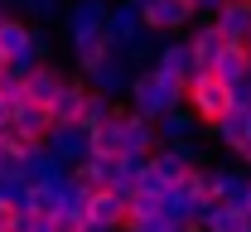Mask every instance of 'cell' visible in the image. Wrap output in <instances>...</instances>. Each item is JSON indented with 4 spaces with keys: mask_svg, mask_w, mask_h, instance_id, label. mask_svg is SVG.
Wrapping results in <instances>:
<instances>
[{
    "mask_svg": "<svg viewBox=\"0 0 251 232\" xmlns=\"http://www.w3.org/2000/svg\"><path fill=\"white\" fill-rule=\"evenodd\" d=\"M126 102H130V111H140V116L155 121L159 111L184 106V77H169V73H159V68L145 63V68H135V77L126 87Z\"/></svg>",
    "mask_w": 251,
    "mask_h": 232,
    "instance_id": "6da1fadb",
    "label": "cell"
},
{
    "mask_svg": "<svg viewBox=\"0 0 251 232\" xmlns=\"http://www.w3.org/2000/svg\"><path fill=\"white\" fill-rule=\"evenodd\" d=\"M184 106L208 126L213 116H222V111L232 106V92H227V82L213 77V73H188L184 77Z\"/></svg>",
    "mask_w": 251,
    "mask_h": 232,
    "instance_id": "7a4b0ae2",
    "label": "cell"
},
{
    "mask_svg": "<svg viewBox=\"0 0 251 232\" xmlns=\"http://www.w3.org/2000/svg\"><path fill=\"white\" fill-rule=\"evenodd\" d=\"M44 145L58 155L63 165H82L87 155H92V131L82 126V121H49V131H44Z\"/></svg>",
    "mask_w": 251,
    "mask_h": 232,
    "instance_id": "3957f363",
    "label": "cell"
},
{
    "mask_svg": "<svg viewBox=\"0 0 251 232\" xmlns=\"http://www.w3.org/2000/svg\"><path fill=\"white\" fill-rule=\"evenodd\" d=\"M82 77H87V87H92V92L126 97V87H130V77H135V63H130L126 53H116V49H106V53H101V58H97Z\"/></svg>",
    "mask_w": 251,
    "mask_h": 232,
    "instance_id": "277c9868",
    "label": "cell"
},
{
    "mask_svg": "<svg viewBox=\"0 0 251 232\" xmlns=\"http://www.w3.org/2000/svg\"><path fill=\"white\" fill-rule=\"evenodd\" d=\"M20 174H25V184H53L58 189L63 179H68V165H63L44 140H29L25 155H20Z\"/></svg>",
    "mask_w": 251,
    "mask_h": 232,
    "instance_id": "5b68a950",
    "label": "cell"
},
{
    "mask_svg": "<svg viewBox=\"0 0 251 232\" xmlns=\"http://www.w3.org/2000/svg\"><path fill=\"white\" fill-rule=\"evenodd\" d=\"M135 5H140V25L155 29V34H179L193 20V5L188 0H135Z\"/></svg>",
    "mask_w": 251,
    "mask_h": 232,
    "instance_id": "8992f818",
    "label": "cell"
},
{
    "mask_svg": "<svg viewBox=\"0 0 251 232\" xmlns=\"http://www.w3.org/2000/svg\"><path fill=\"white\" fill-rule=\"evenodd\" d=\"M184 44H188V53H193V73H208V63L218 58V49L227 44V39L218 34L213 15H193V20H188V39H184Z\"/></svg>",
    "mask_w": 251,
    "mask_h": 232,
    "instance_id": "52a82bcc",
    "label": "cell"
},
{
    "mask_svg": "<svg viewBox=\"0 0 251 232\" xmlns=\"http://www.w3.org/2000/svg\"><path fill=\"white\" fill-rule=\"evenodd\" d=\"M140 29H145V25H140V5H135V0H116V5H106L101 39H106L111 49H126V44H130Z\"/></svg>",
    "mask_w": 251,
    "mask_h": 232,
    "instance_id": "ba28073f",
    "label": "cell"
},
{
    "mask_svg": "<svg viewBox=\"0 0 251 232\" xmlns=\"http://www.w3.org/2000/svg\"><path fill=\"white\" fill-rule=\"evenodd\" d=\"M101 20H106V0H73V5H63V25H68L73 44L101 34Z\"/></svg>",
    "mask_w": 251,
    "mask_h": 232,
    "instance_id": "9c48e42d",
    "label": "cell"
},
{
    "mask_svg": "<svg viewBox=\"0 0 251 232\" xmlns=\"http://www.w3.org/2000/svg\"><path fill=\"white\" fill-rule=\"evenodd\" d=\"M213 25L227 44H251V0H222L213 10Z\"/></svg>",
    "mask_w": 251,
    "mask_h": 232,
    "instance_id": "30bf717a",
    "label": "cell"
},
{
    "mask_svg": "<svg viewBox=\"0 0 251 232\" xmlns=\"http://www.w3.org/2000/svg\"><path fill=\"white\" fill-rule=\"evenodd\" d=\"M203 194L208 199H218V203H237L242 208V199H247V174L242 169H232V165H222V169H213V165H203Z\"/></svg>",
    "mask_w": 251,
    "mask_h": 232,
    "instance_id": "8fae6325",
    "label": "cell"
},
{
    "mask_svg": "<svg viewBox=\"0 0 251 232\" xmlns=\"http://www.w3.org/2000/svg\"><path fill=\"white\" fill-rule=\"evenodd\" d=\"M247 228H251V218H247V208H237V203L208 199L198 208V232H247Z\"/></svg>",
    "mask_w": 251,
    "mask_h": 232,
    "instance_id": "7c38bea8",
    "label": "cell"
},
{
    "mask_svg": "<svg viewBox=\"0 0 251 232\" xmlns=\"http://www.w3.org/2000/svg\"><path fill=\"white\" fill-rule=\"evenodd\" d=\"M116 116H121V150H130V155H150V150L159 145L150 116H140V111H121V106H116Z\"/></svg>",
    "mask_w": 251,
    "mask_h": 232,
    "instance_id": "4fadbf2b",
    "label": "cell"
},
{
    "mask_svg": "<svg viewBox=\"0 0 251 232\" xmlns=\"http://www.w3.org/2000/svg\"><path fill=\"white\" fill-rule=\"evenodd\" d=\"M87 218L92 223H101V228H126V199L116 194V189H106V184H97L92 194H87Z\"/></svg>",
    "mask_w": 251,
    "mask_h": 232,
    "instance_id": "5bb4252c",
    "label": "cell"
},
{
    "mask_svg": "<svg viewBox=\"0 0 251 232\" xmlns=\"http://www.w3.org/2000/svg\"><path fill=\"white\" fill-rule=\"evenodd\" d=\"M10 131L25 135V140H44V131H49V106H44V102H15Z\"/></svg>",
    "mask_w": 251,
    "mask_h": 232,
    "instance_id": "9a60e30c",
    "label": "cell"
},
{
    "mask_svg": "<svg viewBox=\"0 0 251 232\" xmlns=\"http://www.w3.org/2000/svg\"><path fill=\"white\" fill-rule=\"evenodd\" d=\"M150 68L169 73V77H188V73H193V53H188L184 39H159V49H155V58H150Z\"/></svg>",
    "mask_w": 251,
    "mask_h": 232,
    "instance_id": "2e32d148",
    "label": "cell"
},
{
    "mask_svg": "<svg viewBox=\"0 0 251 232\" xmlns=\"http://www.w3.org/2000/svg\"><path fill=\"white\" fill-rule=\"evenodd\" d=\"M82 97H87V82H73V77H63L58 92L49 97V121H77Z\"/></svg>",
    "mask_w": 251,
    "mask_h": 232,
    "instance_id": "e0dca14e",
    "label": "cell"
},
{
    "mask_svg": "<svg viewBox=\"0 0 251 232\" xmlns=\"http://www.w3.org/2000/svg\"><path fill=\"white\" fill-rule=\"evenodd\" d=\"M198 131H203V121H198L188 106H169V111L155 116V135L159 140H184V135H198Z\"/></svg>",
    "mask_w": 251,
    "mask_h": 232,
    "instance_id": "ac0fdd59",
    "label": "cell"
},
{
    "mask_svg": "<svg viewBox=\"0 0 251 232\" xmlns=\"http://www.w3.org/2000/svg\"><path fill=\"white\" fill-rule=\"evenodd\" d=\"M208 73L222 77V82H237L242 73H251V49H247V44H222L218 58L208 63Z\"/></svg>",
    "mask_w": 251,
    "mask_h": 232,
    "instance_id": "d6986e66",
    "label": "cell"
},
{
    "mask_svg": "<svg viewBox=\"0 0 251 232\" xmlns=\"http://www.w3.org/2000/svg\"><path fill=\"white\" fill-rule=\"evenodd\" d=\"M58 82H63L58 68H53V63H39L34 73L20 77V92H25V102H44V106H49V97L58 92Z\"/></svg>",
    "mask_w": 251,
    "mask_h": 232,
    "instance_id": "ffe728a7",
    "label": "cell"
},
{
    "mask_svg": "<svg viewBox=\"0 0 251 232\" xmlns=\"http://www.w3.org/2000/svg\"><path fill=\"white\" fill-rule=\"evenodd\" d=\"M242 116H247V111L227 106L222 116H213V121H208V126H213V135H218V145H222V150H232V155H237V150L247 145V131H242Z\"/></svg>",
    "mask_w": 251,
    "mask_h": 232,
    "instance_id": "44dd1931",
    "label": "cell"
},
{
    "mask_svg": "<svg viewBox=\"0 0 251 232\" xmlns=\"http://www.w3.org/2000/svg\"><path fill=\"white\" fill-rule=\"evenodd\" d=\"M111 116H116V97H106V92H92V87H87L77 121H82L87 131H97V126H101V121H111Z\"/></svg>",
    "mask_w": 251,
    "mask_h": 232,
    "instance_id": "7402d4cb",
    "label": "cell"
},
{
    "mask_svg": "<svg viewBox=\"0 0 251 232\" xmlns=\"http://www.w3.org/2000/svg\"><path fill=\"white\" fill-rule=\"evenodd\" d=\"M29 44V20H20V15H5L0 20V53L10 58V53H20Z\"/></svg>",
    "mask_w": 251,
    "mask_h": 232,
    "instance_id": "603a6c76",
    "label": "cell"
},
{
    "mask_svg": "<svg viewBox=\"0 0 251 232\" xmlns=\"http://www.w3.org/2000/svg\"><path fill=\"white\" fill-rule=\"evenodd\" d=\"M159 39H164V34H155V29H140V34H135V39H130V44H126V49H116V53H126L130 63L140 68V63H150V58H155Z\"/></svg>",
    "mask_w": 251,
    "mask_h": 232,
    "instance_id": "cb8c5ba5",
    "label": "cell"
},
{
    "mask_svg": "<svg viewBox=\"0 0 251 232\" xmlns=\"http://www.w3.org/2000/svg\"><path fill=\"white\" fill-rule=\"evenodd\" d=\"M126 232H198V228H188V223L169 218V213H155V218H130Z\"/></svg>",
    "mask_w": 251,
    "mask_h": 232,
    "instance_id": "d4e9b609",
    "label": "cell"
},
{
    "mask_svg": "<svg viewBox=\"0 0 251 232\" xmlns=\"http://www.w3.org/2000/svg\"><path fill=\"white\" fill-rule=\"evenodd\" d=\"M92 150H101V155H121V116L101 121V126L92 131Z\"/></svg>",
    "mask_w": 251,
    "mask_h": 232,
    "instance_id": "484cf974",
    "label": "cell"
},
{
    "mask_svg": "<svg viewBox=\"0 0 251 232\" xmlns=\"http://www.w3.org/2000/svg\"><path fill=\"white\" fill-rule=\"evenodd\" d=\"M106 49H111V44H106L101 34H92V39H77V44H73V53H77V73H87V68H92L97 58L106 53Z\"/></svg>",
    "mask_w": 251,
    "mask_h": 232,
    "instance_id": "4316f807",
    "label": "cell"
},
{
    "mask_svg": "<svg viewBox=\"0 0 251 232\" xmlns=\"http://www.w3.org/2000/svg\"><path fill=\"white\" fill-rule=\"evenodd\" d=\"M20 10L29 15L34 25H44V20H58L63 15V0H20Z\"/></svg>",
    "mask_w": 251,
    "mask_h": 232,
    "instance_id": "83f0119b",
    "label": "cell"
},
{
    "mask_svg": "<svg viewBox=\"0 0 251 232\" xmlns=\"http://www.w3.org/2000/svg\"><path fill=\"white\" fill-rule=\"evenodd\" d=\"M29 49L39 63H53V39H49V29L44 25H29Z\"/></svg>",
    "mask_w": 251,
    "mask_h": 232,
    "instance_id": "f1b7e54d",
    "label": "cell"
},
{
    "mask_svg": "<svg viewBox=\"0 0 251 232\" xmlns=\"http://www.w3.org/2000/svg\"><path fill=\"white\" fill-rule=\"evenodd\" d=\"M164 145H169V150H174L184 165H203V145H198L193 135H184V140H164Z\"/></svg>",
    "mask_w": 251,
    "mask_h": 232,
    "instance_id": "f546056e",
    "label": "cell"
},
{
    "mask_svg": "<svg viewBox=\"0 0 251 232\" xmlns=\"http://www.w3.org/2000/svg\"><path fill=\"white\" fill-rule=\"evenodd\" d=\"M5 68H10L15 77H25V73H34V68H39V58H34V49L25 44L20 53H10V58H5Z\"/></svg>",
    "mask_w": 251,
    "mask_h": 232,
    "instance_id": "4dcf8cb0",
    "label": "cell"
},
{
    "mask_svg": "<svg viewBox=\"0 0 251 232\" xmlns=\"http://www.w3.org/2000/svg\"><path fill=\"white\" fill-rule=\"evenodd\" d=\"M227 92H232V106L237 111H251V73H242L237 82H227Z\"/></svg>",
    "mask_w": 251,
    "mask_h": 232,
    "instance_id": "1f68e13d",
    "label": "cell"
},
{
    "mask_svg": "<svg viewBox=\"0 0 251 232\" xmlns=\"http://www.w3.org/2000/svg\"><path fill=\"white\" fill-rule=\"evenodd\" d=\"M0 97H10V102H25V92H20V77H15L10 68H0Z\"/></svg>",
    "mask_w": 251,
    "mask_h": 232,
    "instance_id": "d6a6232c",
    "label": "cell"
},
{
    "mask_svg": "<svg viewBox=\"0 0 251 232\" xmlns=\"http://www.w3.org/2000/svg\"><path fill=\"white\" fill-rule=\"evenodd\" d=\"M188 5H193V15H213L222 0H188Z\"/></svg>",
    "mask_w": 251,
    "mask_h": 232,
    "instance_id": "836d02e7",
    "label": "cell"
},
{
    "mask_svg": "<svg viewBox=\"0 0 251 232\" xmlns=\"http://www.w3.org/2000/svg\"><path fill=\"white\" fill-rule=\"evenodd\" d=\"M10 111H15V102H10V97H0V131L10 126Z\"/></svg>",
    "mask_w": 251,
    "mask_h": 232,
    "instance_id": "e575fe53",
    "label": "cell"
},
{
    "mask_svg": "<svg viewBox=\"0 0 251 232\" xmlns=\"http://www.w3.org/2000/svg\"><path fill=\"white\" fill-rule=\"evenodd\" d=\"M77 232H116V228H101V223H92V218H82V228Z\"/></svg>",
    "mask_w": 251,
    "mask_h": 232,
    "instance_id": "d590c367",
    "label": "cell"
},
{
    "mask_svg": "<svg viewBox=\"0 0 251 232\" xmlns=\"http://www.w3.org/2000/svg\"><path fill=\"white\" fill-rule=\"evenodd\" d=\"M242 131H247V150H251V111L242 116Z\"/></svg>",
    "mask_w": 251,
    "mask_h": 232,
    "instance_id": "8d00e7d4",
    "label": "cell"
},
{
    "mask_svg": "<svg viewBox=\"0 0 251 232\" xmlns=\"http://www.w3.org/2000/svg\"><path fill=\"white\" fill-rule=\"evenodd\" d=\"M242 208H247V218H251V179H247V199H242Z\"/></svg>",
    "mask_w": 251,
    "mask_h": 232,
    "instance_id": "74e56055",
    "label": "cell"
},
{
    "mask_svg": "<svg viewBox=\"0 0 251 232\" xmlns=\"http://www.w3.org/2000/svg\"><path fill=\"white\" fill-rule=\"evenodd\" d=\"M5 15H10V10H0V20H5Z\"/></svg>",
    "mask_w": 251,
    "mask_h": 232,
    "instance_id": "f35d334b",
    "label": "cell"
},
{
    "mask_svg": "<svg viewBox=\"0 0 251 232\" xmlns=\"http://www.w3.org/2000/svg\"><path fill=\"white\" fill-rule=\"evenodd\" d=\"M0 68H5V53H0Z\"/></svg>",
    "mask_w": 251,
    "mask_h": 232,
    "instance_id": "ab89813d",
    "label": "cell"
}]
</instances>
